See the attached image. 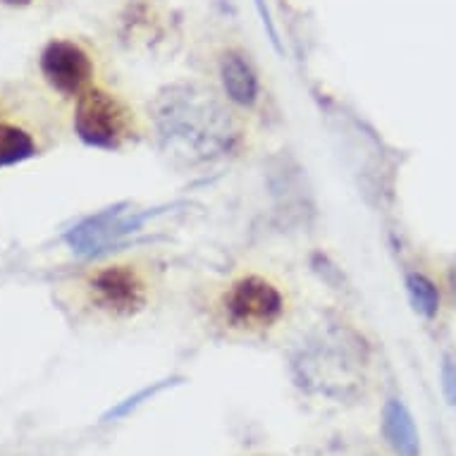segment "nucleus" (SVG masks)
Masks as SVG:
<instances>
[{
  "label": "nucleus",
  "mask_w": 456,
  "mask_h": 456,
  "mask_svg": "<svg viewBox=\"0 0 456 456\" xmlns=\"http://www.w3.org/2000/svg\"><path fill=\"white\" fill-rule=\"evenodd\" d=\"M220 79H223L224 94L232 98L234 103L251 108L261 96L258 75H256L254 65L241 53H224L223 62H220Z\"/></svg>",
  "instance_id": "6"
},
{
  "label": "nucleus",
  "mask_w": 456,
  "mask_h": 456,
  "mask_svg": "<svg viewBox=\"0 0 456 456\" xmlns=\"http://www.w3.org/2000/svg\"><path fill=\"white\" fill-rule=\"evenodd\" d=\"M41 75L51 89L62 96L79 98L91 89L94 82V61L82 45L68 38H55L41 53Z\"/></svg>",
  "instance_id": "4"
},
{
  "label": "nucleus",
  "mask_w": 456,
  "mask_h": 456,
  "mask_svg": "<svg viewBox=\"0 0 456 456\" xmlns=\"http://www.w3.org/2000/svg\"><path fill=\"white\" fill-rule=\"evenodd\" d=\"M0 3H5V5H15V8H22V5H29L31 0H0Z\"/></svg>",
  "instance_id": "11"
},
{
  "label": "nucleus",
  "mask_w": 456,
  "mask_h": 456,
  "mask_svg": "<svg viewBox=\"0 0 456 456\" xmlns=\"http://www.w3.org/2000/svg\"><path fill=\"white\" fill-rule=\"evenodd\" d=\"M442 387H444L449 404H456V363L452 361H444L442 366Z\"/></svg>",
  "instance_id": "10"
},
{
  "label": "nucleus",
  "mask_w": 456,
  "mask_h": 456,
  "mask_svg": "<svg viewBox=\"0 0 456 456\" xmlns=\"http://www.w3.org/2000/svg\"><path fill=\"white\" fill-rule=\"evenodd\" d=\"M287 299L280 284L263 273H244L224 284L216 299L220 325L232 332L256 335L280 325Z\"/></svg>",
  "instance_id": "1"
},
{
  "label": "nucleus",
  "mask_w": 456,
  "mask_h": 456,
  "mask_svg": "<svg viewBox=\"0 0 456 456\" xmlns=\"http://www.w3.org/2000/svg\"><path fill=\"white\" fill-rule=\"evenodd\" d=\"M382 435L396 456H419L420 442L409 409L396 399H389L382 409Z\"/></svg>",
  "instance_id": "7"
},
{
  "label": "nucleus",
  "mask_w": 456,
  "mask_h": 456,
  "mask_svg": "<svg viewBox=\"0 0 456 456\" xmlns=\"http://www.w3.org/2000/svg\"><path fill=\"white\" fill-rule=\"evenodd\" d=\"M153 275L139 261H112L84 277V294L91 306L110 318H134L151 304Z\"/></svg>",
  "instance_id": "2"
},
{
  "label": "nucleus",
  "mask_w": 456,
  "mask_h": 456,
  "mask_svg": "<svg viewBox=\"0 0 456 456\" xmlns=\"http://www.w3.org/2000/svg\"><path fill=\"white\" fill-rule=\"evenodd\" d=\"M406 287H409V294H411V301L413 306H416V311H420L423 315L437 314L440 294H437V287H435L426 275L411 273L409 280H406Z\"/></svg>",
  "instance_id": "9"
},
{
  "label": "nucleus",
  "mask_w": 456,
  "mask_h": 456,
  "mask_svg": "<svg viewBox=\"0 0 456 456\" xmlns=\"http://www.w3.org/2000/svg\"><path fill=\"white\" fill-rule=\"evenodd\" d=\"M37 156V142L27 129L0 122V167L24 163Z\"/></svg>",
  "instance_id": "8"
},
{
  "label": "nucleus",
  "mask_w": 456,
  "mask_h": 456,
  "mask_svg": "<svg viewBox=\"0 0 456 456\" xmlns=\"http://www.w3.org/2000/svg\"><path fill=\"white\" fill-rule=\"evenodd\" d=\"M134 227V217L120 208L105 210L101 216L89 217L86 223L75 227L68 234V244L77 254H96L103 251L108 244L118 240L120 234L129 232Z\"/></svg>",
  "instance_id": "5"
},
{
  "label": "nucleus",
  "mask_w": 456,
  "mask_h": 456,
  "mask_svg": "<svg viewBox=\"0 0 456 456\" xmlns=\"http://www.w3.org/2000/svg\"><path fill=\"white\" fill-rule=\"evenodd\" d=\"M134 112L127 103L108 91L91 86L77 98L75 132L94 149H120L132 136Z\"/></svg>",
  "instance_id": "3"
}]
</instances>
